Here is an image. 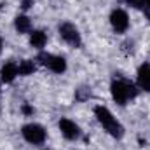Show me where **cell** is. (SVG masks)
Wrapping results in <instances>:
<instances>
[{"label":"cell","mask_w":150,"mask_h":150,"mask_svg":"<svg viewBox=\"0 0 150 150\" xmlns=\"http://www.w3.org/2000/svg\"><path fill=\"white\" fill-rule=\"evenodd\" d=\"M94 113H96L100 124H101L110 134H112L113 138H122V134H124V127L113 119V115L110 113L108 108H105V107H96V108H94Z\"/></svg>","instance_id":"1"},{"label":"cell","mask_w":150,"mask_h":150,"mask_svg":"<svg viewBox=\"0 0 150 150\" xmlns=\"http://www.w3.org/2000/svg\"><path fill=\"white\" fill-rule=\"evenodd\" d=\"M38 61L44 67H49L56 74H63L67 70V61L61 56H52V54H47V52H40L38 54Z\"/></svg>","instance_id":"2"},{"label":"cell","mask_w":150,"mask_h":150,"mask_svg":"<svg viewBox=\"0 0 150 150\" xmlns=\"http://www.w3.org/2000/svg\"><path fill=\"white\" fill-rule=\"evenodd\" d=\"M21 133H23L25 140L28 143H33V145H40L45 140V131L38 124H26V126H23V131Z\"/></svg>","instance_id":"3"},{"label":"cell","mask_w":150,"mask_h":150,"mask_svg":"<svg viewBox=\"0 0 150 150\" xmlns=\"http://www.w3.org/2000/svg\"><path fill=\"white\" fill-rule=\"evenodd\" d=\"M59 35H61V38L67 44H70L74 47L80 45V33H79V30L75 28L74 25H70V23H63L59 26Z\"/></svg>","instance_id":"4"},{"label":"cell","mask_w":150,"mask_h":150,"mask_svg":"<svg viewBox=\"0 0 150 150\" xmlns=\"http://www.w3.org/2000/svg\"><path fill=\"white\" fill-rule=\"evenodd\" d=\"M112 98L115 100V103L126 105V101L129 100V94H127V82H126V80H113L112 82Z\"/></svg>","instance_id":"5"},{"label":"cell","mask_w":150,"mask_h":150,"mask_svg":"<svg viewBox=\"0 0 150 150\" xmlns=\"http://www.w3.org/2000/svg\"><path fill=\"white\" fill-rule=\"evenodd\" d=\"M110 23H112L115 32H126L129 26V18L122 9H115L110 14Z\"/></svg>","instance_id":"6"},{"label":"cell","mask_w":150,"mask_h":150,"mask_svg":"<svg viewBox=\"0 0 150 150\" xmlns=\"http://www.w3.org/2000/svg\"><path fill=\"white\" fill-rule=\"evenodd\" d=\"M59 129H61L63 136L68 138V140H75V138H79V134H80L79 126H77L75 122H72V120H68V119H61V120H59Z\"/></svg>","instance_id":"7"},{"label":"cell","mask_w":150,"mask_h":150,"mask_svg":"<svg viewBox=\"0 0 150 150\" xmlns=\"http://www.w3.org/2000/svg\"><path fill=\"white\" fill-rule=\"evenodd\" d=\"M138 86L150 93V65L149 63H143L140 68H138Z\"/></svg>","instance_id":"8"},{"label":"cell","mask_w":150,"mask_h":150,"mask_svg":"<svg viewBox=\"0 0 150 150\" xmlns=\"http://www.w3.org/2000/svg\"><path fill=\"white\" fill-rule=\"evenodd\" d=\"M18 74H19V70H18V67H16L14 63H7V65L2 68V72H0L4 82H12V80L16 79V75H18Z\"/></svg>","instance_id":"9"},{"label":"cell","mask_w":150,"mask_h":150,"mask_svg":"<svg viewBox=\"0 0 150 150\" xmlns=\"http://www.w3.org/2000/svg\"><path fill=\"white\" fill-rule=\"evenodd\" d=\"M45 42H47V37H45V33L44 32H40V30H35V32H32V35H30V44L33 45V47H44L45 45Z\"/></svg>","instance_id":"10"},{"label":"cell","mask_w":150,"mask_h":150,"mask_svg":"<svg viewBox=\"0 0 150 150\" xmlns=\"http://www.w3.org/2000/svg\"><path fill=\"white\" fill-rule=\"evenodd\" d=\"M14 25H16V30H18L19 33H26V32H30V28H32V23H30V19H28L26 16H18L16 21H14Z\"/></svg>","instance_id":"11"},{"label":"cell","mask_w":150,"mask_h":150,"mask_svg":"<svg viewBox=\"0 0 150 150\" xmlns=\"http://www.w3.org/2000/svg\"><path fill=\"white\" fill-rule=\"evenodd\" d=\"M18 70H19V74H21V75H30V74H33V72H35V65H33V61L25 59V61H21V63H19Z\"/></svg>","instance_id":"12"},{"label":"cell","mask_w":150,"mask_h":150,"mask_svg":"<svg viewBox=\"0 0 150 150\" xmlns=\"http://www.w3.org/2000/svg\"><path fill=\"white\" fill-rule=\"evenodd\" d=\"M126 2H127V5H131L134 9H143V4H145V0H126Z\"/></svg>","instance_id":"13"},{"label":"cell","mask_w":150,"mask_h":150,"mask_svg":"<svg viewBox=\"0 0 150 150\" xmlns=\"http://www.w3.org/2000/svg\"><path fill=\"white\" fill-rule=\"evenodd\" d=\"M143 12H145V16L150 19V0H145V4H143Z\"/></svg>","instance_id":"14"},{"label":"cell","mask_w":150,"mask_h":150,"mask_svg":"<svg viewBox=\"0 0 150 150\" xmlns=\"http://www.w3.org/2000/svg\"><path fill=\"white\" fill-rule=\"evenodd\" d=\"M33 5V0H21V7L23 9H30Z\"/></svg>","instance_id":"15"},{"label":"cell","mask_w":150,"mask_h":150,"mask_svg":"<svg viewBox=\"0 0 150 150\" xmlns=\"http://www.w3.org/2000/svg\"><path fill=\"white\" fill-rule=\"evenodd\" d=\"M23 112L26 113V115H30V113H33V108L30 105H23Z\"/></svg>","instance_id":"16"},{"label":"cell","mask_w":150,"mask_h":150,"mask_svg":"<svg viewBox=\"0 0 150 150\" xmlns=\"http://www.w3.org/2000/svg\"><path fill=\"white\" fill-rule=\"evenodd\" d=\"M0 51H2V40H0Z\"/></svg>","instance_id":"17"}]
</instances>
